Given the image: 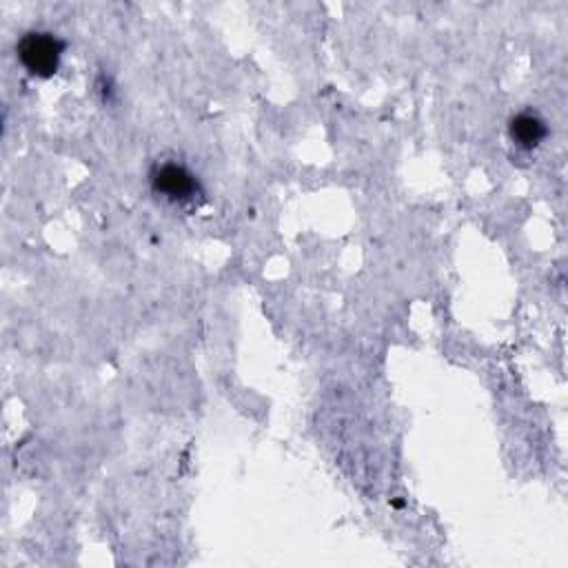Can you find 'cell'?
Here are the masks:
<instances>
[{
	"mask_svg": "<svg viewBox=\"0 0 568 568\" xmlns=\"http://www.w3.org/2000/svg\"><path fill=\"white\" fill-rule=\"evenodd\" d=\"M149 186L153 195L178 209L197 206L204 197L200 178L184 162L175 160L155 162L149 171Z\"/></svg>",
	"mask_w": 568,
	"mask_h": 568,
	"instance_id": "obj_1",
	"label": "cell"
},
{
	"mask_svg": "<svg viewBox=\"0 0 568 568\" xmlns=\"http://www.w3.org/2000/svg\"><path fill=\"white\" fill-rule=\"evenodd\" d=\"M548 135V124L537 111H519L508 120V138L524 151L537 149Z\"/></svg>",
	"mask_w": 568,
	"mask_h": 568,
	"instance_id": "obj_3",
	"label": "cell"
},
{
	"mask_svg": "<svg viewBox=\"0 0 568 568\" xmlns=\"http://www.w3.org/2000/svg\"><path fill=\"white\" fill-rule=\"evenodd\" d=\"M64 40L51 31L31 29L16 42V58L20 67L33 78H51L60 69L64 55Z\"/></svg>",
	"mask_w": 568,
	"mask_h": 568,
	"instance_id": "obj_2",
	"label": "cell"
}]
</instances>
